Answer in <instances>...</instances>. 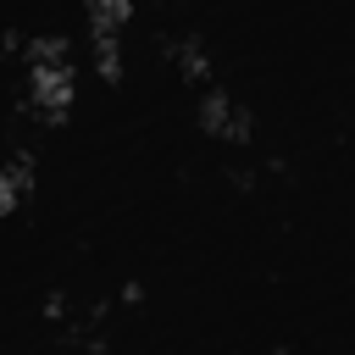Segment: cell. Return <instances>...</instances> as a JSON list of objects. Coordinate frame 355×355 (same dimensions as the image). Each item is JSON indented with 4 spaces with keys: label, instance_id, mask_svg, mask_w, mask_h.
Listing matches in <instances>:
<instances>
[{
    "label": "cell",
    "instance_id": "cell-4",
    "mask_svg": "<svg viewBox=\"0 0 355 355\" xmlns=\"http://www.w3.org/2000/svg\"><path fill=\"white\" fill-rule=\"evenodd\" d=\"M28 183H33V161H28V150H17V155H11V166H6V183H0V205H6V211H17V205H22V194H28Z\"/></svg>",
    "mask_w": 355,
    "mask_h": 355
},
{
    "label": "cell",
    "instance_id": "cell-1",
    "mask_svg": "<svg viewBox=\"0 0 355 355\" xmlns=\"http://www.w3.org/2000/svg\"><path fill=\"white\" fill-rule=\"evenodd\" d=\"M22 61H28V105H33V116H44V122L67 116V105H72V50L61 39H33L22 50Z\"/></svg>",
    "mask_w": 355,
    "mask_h": 355
},
{
    "label": "cell",
    "instance_id": "cell-5",
    "mask_svg": "<svg viewBox=\"0 0 355 355\" xmlns=\"http://www.w3.org/2000/svg\"><path fill=\"white\" fill-rule=\"evenodd\" d=\"M128 6H133V0H89V33H94V39H116Z\"/></svg>",
    "mask_w": 355,
    "mask_h": 355
},
{
    "label": "cell",
    "instance_id": "cell-3",
    "mask_svg": "<svg viewBox=\"0 0 355 355\" xmlns=\"http://www.w3.org/2000/svg\"><path fill=\"white\" fill-rule=\"evenodd\" d=\"M172 67L189 78V83H200V89H211V61H205V50H200V39H172Z\"/></svg>",
    "mask_w": 355,
    "mask_h": 355
},
{
    "label": "cell",
    "instance_id": "cell-2",
    "mask_svg": "<svg viewBox=\"0 0 355 355\" xmlns=\"http://www.w3.org/2000/svg\"><path fill=\"white\" fill-rule=\"evenodd\" d=\"M200 128H205V133H216V139L244 144L255 122H250V111H244L227 89H205V94H200Z\"/></svg>",
    "mask_w": 355,
    "mask_h": 355
}]
</instances>
